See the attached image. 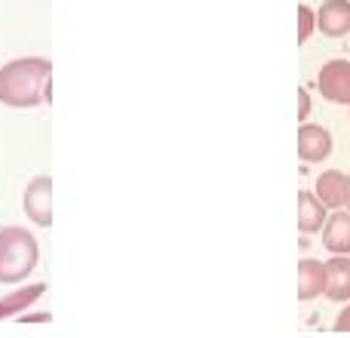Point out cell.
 <instances>
[{
  "label": "cell",
  "instance_id": "6da1fadb",
  "mask_svg": "<svg viewBox=\"0 0 350 338\" xmlns=\"http://www.w3.org/2000/svg\"><path fill=\"white\" fill-rule=\"evenodd\" d=\"M53 102V62L40 55L12 59L0 68V105L37 108Z\"/></svg>",
  "mask_w": 350,
  "mask_h": 338
},
{
  "label": "cell",
  "instance_id": "7a4b0ae2",
  "mask_svg": "<svg viewBox=\"0 0 350 338\" xmlns=\"http://www.w3.org/2000/svg\"><path fill=\"white\" fill-rule=\"evenodd\" d=\"M40 261V243L28 228H0V283H22Z\"/></svg>",
  "mask_w": 350,
  "mask_h": 338
},
{
  "label": "cell",
  "instance_id": "3957f363",
  "mask_svg": "<svg viewBox=\"0 0 350 338\" xmlns=\"http://www.w3.org/2000/svg\"><path fill=\"white\" fill-rule=\"evenodd\" d=\"M320 96L335 105H350V62L347 59H332L320 68Z\"/></svg>",
  "mask_w": 350,
  "mask_h": 338
},
{
  "label": "cell",
  "instance_id": "277c9868",
  "mask_svg": "<svg viewBox=\"0 0 350 338\" xmlns=\"http://www.w3.org/2000/svg\"><path fill=\"white\" fill-rule=\"evenodd\" d=\"M25 212L34 224L40 228H49L53 224V179L49 175H37V179L28 181L25 187Z\"/></svg>",
  "mask_w": 350,
  "mask_h": 338
},
{
  "label": "cell",
  "instance_id": "5b68a950",
  "mask_svg": "<svg viewBox=\"0 0 350 338\" xmlns=\"http://www.w3.org/2000/svg\"><path fill=\"white\" fill-rule=\"evenodd\" d=\"M332 154V133L317 123H304L298 129V157L304 164H323Z\"/></svg>",
  "mask_w": 350,
  "mask_h": 338
},
{
  "label": "cell",
  "instance_id": "8992f818",
  "mask_svg": "<svg viewBox=\"0 0 350 338\" xmlns=\"http://www.w3.org/2000/svg\"><path fill=\"white\" fill-rule=\"evenodd\" d=\"M317 197L323 206H332V209H347L350 212V175L338 172V169H329L317 179Z\"/></svg>",
  "mask_w": 350,
  "mask_h": 338
},
{
  "label": "cell",
  "instance_id": "52a82bcc",
  "mask_svg": "<svg viewBox=\"0 0 350 338\" xmlns=\"http://www.w3.org/2000/svg\"><path fill=\"white\" fill-rule=\"evenodd\" d=\"M317 28L326 37L350 34V0H326L317 10Z\"/></svg>",
  "mask_w": 350,
  "mask_h": 338
},
{
  "label": "cell",
  "instance_id": "ba28073f",
  "mask_svg": "<svg viewBox=\"0 0 350 338\" xmlns=\"http://www.w3.org/2000/svg\"><path fill=\"white\" fill-rule=\"evenodd\" d=\"M326 292V265L317 259L298 261V302H314Z\"/></svg>",
  "mask_w": 350,
  "mask_h": 338
},
{
  "label": "cell",
  "instance_id": "9c48e42d",
  "mask_svg": "<svg viewBox=\"0 0 350 338\" xmlns=\"http://www.w3.org/2000/svg\"><path fill=\"white\" fill-rule=\"evenodd\" d=\"M323 246L332 255H350V212L338 209L323 224Z\"/></svg>",
  "mask_w": 350,
  "mask_h": 338
},
{
  "label": "cell",
  "instance_id": "30bf717a",
  "mask_svg": "<svg viewBox=\"0 0 350 338\" xmlns=\"http://www.w3.org/2000/svg\"><path fill=\"white\" fill-rule=\"evenodd\" d=\"M326 296L332 302H347L350 298V259L347 255H332L326 261Z\"/></svg>",
  "mask_w": 350,
  "mask_h": 338
},
{
  "label": "cell",
  "instance_id": "8fae6325",
  "mask_svg": "<svg viewBox=\"0 0 350 338\" xmlns=\"http://www.w3.org/2000/svg\"><path fill=\"white\" fill-rule=\"evenodd\" d=\"M43 292H46V283H31V286H25V289L6 292V296L0 298V320H16V317H22Z\"/></svg>",
  "mask_w": 350,
  "mask_h": 338
},
{
  "label": "cell",
  "instance_id": "7c38bea8",
  "mask_svg": "<svg viewBox=\"0 0 350 338\" xmlns=\"http://www.w3.org/2000/svg\"><path fill=\"white\" fill-rule=\"evenodd\" d=\"M326 206L320 203V197L310 191H301L298 194V231L301 234H317V231H323V224H326Z\"/></svg>",
  "mask_w": 350,
  "mask_h": 338
},
{
  "label": "cell",
  "instance_id": "4fadbf2b",
  "mask_svg": "<svg viewBox=\"0 0 350 338\" xmlns=\"http://www.w3.org/2000/svg\"><path fill=\"white\" fill-rule=\"evenodd\" d=\"M317 28V12L310 6H298V43H304Z\"/></svg>",
  "mask_w": 350,
  "mask_h": 338
},
{
  "label": "cell",
  "instance_id": "5bb4252c",
  "mask_svg": "<svg viewBox=\"0 0 350 338\" xmlns=\"http://www.w3.org/2000/svg\"><path fill=\"white\" fill-rule=\"evenodd\" d=\"M335 333H350V304L335 317Z\"/></svg>",
  "mask_w": 350,
  "mask_h": 338
},
{
  "label": "cell",
  "instance_id": "9a60e30c",
  "mask_svg": "<svg viewBox=\"0 0 350 338\" xmlns=\"http://www.w3.org/2000/svg\"><path fill=\"white\" fill-rule=\"evenodd\" d=\"M298 102H301L298 120H308V114H310V99H308V92H304V90H298Z\"/></svg>",
  "mask_w": 350,
  "mask_h": 338
}]
</instances>
